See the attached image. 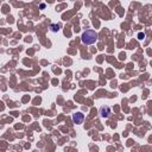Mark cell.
<instances>
[{
    "instance_id": "cell-2",
    "label": "cell",
    "mask_w": 152,
    "mask_h": 152,
    "mask_svg": "<svg viewBox=\"0 0 152 152\" xmlns=\"http://www.w3.org/2000/svg\"><path fill=\"white\" fill-rule=\"evenodd\" d=\"M83 119H84V115L82 113H76V114L72 115V121L75 124H81L83 121Z\"/></svg>"
},
{
    "instance_id": "cell-1",
    "label": "cell",
    "mask_w": 152,
    "mask_h": 152,
    "mask_svg": "<svg viewBox=\"0 0 152 152\" xmlns=\"http://www.w3.org/2000/svg\"><path fill=\"white\" fill-rule=\"evenodd\" d=\"M81 38H82V42L84 44H93L97 39V33L95 31H93V30H87V31H84L82 33Z\"/></svg>"
},
{
    "instance_id": "cell-3",
    "label": "cell",
    "mask_w": 152,
    "mask_h": 152,
    "mask_svg": "<svg viewBox=\"0 0 152 152\" xmlns=\"http://www.w3.org/2000/svg\"><path fill=\"white\" fill-rule=\"evenodd\" d=\"M109 114H110L109 107H101V108H100V115H101L102 118H108Z\"/></svg>"
}]
</instances>
